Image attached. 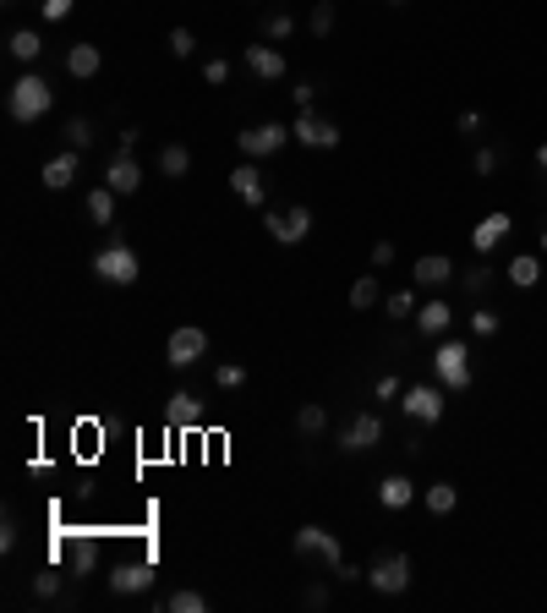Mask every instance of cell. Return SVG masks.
<instances>
[{
	"mask_svg": "<svg viewBox=\"0 0 547 613\" xmlns=\"http://www.w3.org/2000/svg\"><path fill=\"white\" fill-rule=\"evenodd\" d=\"M49 104H55V88H49L39 72L17 77V83L6 88V115H12V121H22V126L44 121V115H49Z\"/></svg>",
	"mask_w": 547,
	"mask_h": 613,
	"instance_id": "cell-1",
	"label": "cell"
},
{
	"mask_svg": "<svg viewBox=\"0 0 547 613\" xmlns=\"http://www.w3.org/2000/svg\"><path fill=\"white\" fill-rule=\"evenodd\" d=\"M291 548H296V559H318L328 575H334L339 564H345V548H339V536H334V531H323V526H301Z\"/></svg>",
	"mask_w": 547,
	"mask_h": 613,
	"instance_id": "cell-2",
	"label": "cell"
},
{
	"mask_svg": "<svg viewBox=\"0 0 547 613\" xmlns=\"http://www.w3.org/2000/svg\"><path fill=\"white\" fill-rule=\"evenodd\" d=\"M137 252L126 247V241H110V247H99V257H94V275L104 280V285H131L137 280Z\"/></svg>",
	"mask_w": 547,
	"mask_h": 613,
	"instance_id": "cell-3",
	"label": "cell"
},
{
	"mask_svg": "<svg viewBox=\"0 0 547 613\" xmlns=\"http://www.w3.org/2000/svg\"><path fill=\"white\" fill-rule=\"evenodd\" d=\"M202 356H209V329H197V323H181L165 339V362L170 367H197Z\"/></svg>",
	"mask_w": 547,
	"mask_h": 613,
	"instance_id": "cell-4",
	"label": "cell"
},
{
	"mask_svg": "<svg viewBox=\"0 0 547 613\" xmlns=\"http://www.w3.org/2000/svg\"><path fill=\"white\" fill-rule=\"evenodd\" d=\"M291 138H296V131H291V126H280V121H263V126L236 131V143H241V154H247V159H268V154H280Z\"/></svg>",
	"mask_w": 547,
	"mask_h": 613,
	"instance_id": "cell-5",
	"label": "cell"
},
{
	"mask_svg": "<svg viewBox=\"0 0 547 613\" xmlns=\"http://www.w3.org/2000/svg\"><path fill=\"white\" fill-rule=\"evenodd\" d=\"M433 367H438L444 389H465L471 383V346L465 339H444V346L433 351Z\"/></svg>",
	"mask_w": 547,
	"mask_h": 613,
	"instance_id": "cell-6",
	"label": "cell"
},
{
	"mask_svg": "<svg viewBox=\"0 0 547 613\" xmlns=\"http://www.w3.org/2000/svg\"><path fill=\"white\" fill-rule=\"evenodd\" d=\"M367 586L383 591V597H399V591L410 586V559H405V554H378V559L367 564Z\"/></svg>",
	"mask_w": 547,
	"mask_h": 613,
	"instance_id": "cell-7",
	"label": "cell"
},
{
	"mask_svg": "<svg viewBox=\"0 0 547 613\" xmlns=\"http://www.w3.org/2000/svg\"><path fill=\"white\" fill-rule=\"evenodd\" d=\"M399 411L410 417V422H438L444 417V389H433V383H410L405 394H399Z\"/></svg>",
	"mask_w": 547,
	"mask_h": 613,
	"instance_id": "cell-8",
	"label": "cell"
},
{
	"mask_svg": "<svg viewBox=\"0 0 547 613\" xmlns=\"http://www.w3.org/2000/svg\"><path fill=\"white\" fill-rule=\"evenodd\" d=\"M263 225H268V236H274V241L296 247V241H307V230H312V209H301V203H296V209H274Z\"/></svg>",
	"mask_w": 547,
	"mask_h": 613,
	"instance_id": "cell-9",
	"label": "cell"
},
{
	"mask_svg": "<svg viewBox=\"0 0 547 613\" xmlns=\"http://www.w3.org/2000/svg\"><path fill=\"white\" fill-rule=\"evenodd\" d=\"M296 143H307V149H339V126L334 121H323V115H312V110H296Z\"/></svg>",
	"mask_w": 547,
	"mask_h": 613,
	"instance_id": "cell-10",
	"label": "cell"
},
{
	"mask_svg": "<svg viewBox=\"0 0 547 613\" xmlns=\"http://www.w3.org/2000/svg\"><path fill=\"white\" fill-rule=\"evenodd\" d=\"M104 186H110L115 197H131L137 186H143V165H137V154H121V149H115V159L104 165Z\"/></svg>",
	"mask_w": 547,
	"mask_h": 613,
	"instance_id": "cell-11",
	"label": "cell"
},
{
	"mask_svg": "<svg viewBox=\"0 0 547 613\" xmlns=\"http://www.w3.org/2000/svg\"><path fill=\"white\" fill-rule=\"evenodd\" d=\"M372 444H383V417H378V411H362L345 433H339V449H345V455H362V449H372Z\"/></svg>",
	"mask_w": 547,
	"mask_h": 613,
	"instance_id": "cell-12",
	"label": "cell"
},
{
	"mask_svg": "<svg viewBox=\"0 0 547 613\" xmlns=\"http://www.w3.org/2000/svg\"><path fill=\"white\" fill-rule=\"evenodd\" d=\"M148 586H154V564H148V559H126V564L110 570V591H115V597H126V591H148Z\"/></svg>",
	"mask_w": 547,
	"mask_h": 613,
	"instance_id": "cell-13",
	"label": "cell"
},
{
	"mask_svg": "<svg viewBox=\"0 0 547 613\" xmlns=\"http://www.w3.org/2000/svg\"><path fill=\"white\" fill-rule=\"evenodd\" d=\"M247 72L252 77H263V83H280L291 66H285V55L274 50V44H247Z\"/></svg>",
	"mask_w": 547,
	"mask_h": 613,
	"instance_id": "cell-14",
	"label": "cell"
},
{
	"mask_svg": "<svg viewBox=\"0 0 547 613\" xmlns=\"http://www.w3.org/2000/svg\"><path fill=\"white\" fill-rule=\"evenodd\" d=\"M165 422H170V428H186V433H192V428L202 422V400H197L192 389H175V394L165 400Z\"/></svg>",
	"mask_w": 547,
	"mask_h": 613,
	"instance_id": "cell-15",
	"label": "cell"
},
{
	"mask_svg": "<svg viewBox=\"0 0 547 613\" xmlns=\"http://www.w3.org/2000/svg\"><path fill=\"white\" fill-rule=\"evenodd\" d=\"M77 159H83L77 149H66V154H55V159L44 165V186H49V192H66V186L77 181Z\"/></svg>",
	"mask_w": 547,
	"mask_h": 613,
	"instance_id": "cell-16",
	"label": "cell"
},
{
	"mask_svg": "<svg viewBox=\"0 0 547 613\" xmlns=\"http://www.w3.org/2000/svg\"><path fill=\"white\" fill-rule=\"evenodd\" d=\"M509 225H515L509 214H488L482 225H476V230H471V247H476V252H482V257H488V252H493V247H498V241L509 236Z\"/></svg>",
	"mask_w": 547,
	"mask_h": 613,
	"instance_id": "cell-17",
	"label": "cell"
},
{
	"mask_svg": "<svg viewBox=\"0 0 547 613\" xmlns=\"http://www.w3.org/2000/svg\"><path fill=\"white\" fill-rule=\"evenodd\" d=\"M99 66H104V55H99V44H72V50H66V72H72V77H99Z\"/></svg>",
	"mask_w": 547,
	"mask_h": 613,
	"instance_id": "cell-18",
	"label": "cell"
},
{
	"mask_svg": "<svg viewBox=\"0 0 547 613\" xmlns=\"http://www.w3.org/2000/svg\"><path fill=\"white\" fill-rule=\"evenodd\" d=\"M230 192H236L241 203H252V209H263V176H257V165L230 170Z\"/></svg>",
	"mask_w": 547,
	"mask_h": 613,
	"instance_id": "cell-19",
	"label": "cell"
},
{
	"mask_svg": "<svg viewBox=\"0 0 547 613\" xmlns=\"http://www.w3.org/2000/svg\"><path fill=\"white\" fill-rule=\"evenodd\" d=\"M66 575H72V570L44 564V570L33 575V597H39V602H66Z\"/></svg>",
	"mask_w": 547,
	"mask_h": 613,
	"instance_id": "cell-20",
	"label": "cell"
},
{
	"mask_svg": "<svg viewBox=\"0 0 547 613\" xmlns=\"http://www.w3.org/2000/svg\"><path fill=\"white\" fill-rule=\"evenodd\" d=\"M83 209H88V220H94L99 230H110V225H115V192H110V186H94V192L83 197Z\"/></svg>",
	"mask_w": 547,
	"mask_h": 613,
	"instance_id": "cell-21",
	"label": "cell"
},
{
	"mask_svg": "<svg viewBox=\"0 0 547 613\" xmlns=\"http://www.w3.org/2000/svg\"><path fill=\"white\" fill-rule=\"evenodd\" d=\"M378 499H383V509H405L410 499H417V482H410V476H383Z\"/></svg>",
	"mask_w": 547,
	"mask_h": 613,
	"instance_id": "cell-22",
	"label": "cell"
},
{
	"mask_svg": "<svg viewBox=\"0 0 547 613\" xmlns=\"http://www.w3.org/2000/svg\"><path fill=\"white\" fill-rule=\"evenodd\" d=\"M186 170H192V149H186V143H165V149H159V176H165V181H181Z\"/></svg>",
	"mask_w": 547,
	"mask_h": 613,
	"instance_id": "cell-23",
	"label": "cell"
},
{
	"mask_svg": "<svg viewBox=\"0 0 547 613\" xmlns=\"http://www.w3.org/2000/svg\"><path fill=\"white\" fill-rule=\"evenodd\" d=\"M449 318H454V307H449V302H438V296H433L427 307H417V329H422V339H427V334H444V329H449Z\"/></svg>",
	"mask_w": 547,
	"mask_h": 613,
	"instance_id": "cell-24",
	"label": "cell"
},
{
	"mask_svg": "<svg viewBox=\"0 0 547 613\" xmlns=\"http://www.w3.org/2000/svg\"><path fill=\"white\" fill-rule=\"evenodd\" d=\"M449 275H454V263H449L444 252H427V257L417 263V285H444Z\"/></svg>",
	"mask_w": 547,
	"mask_h": 613,
	"instance_id": "cell-25",
	"label": "cell"
},
{
	"mask_svg": "<svg viewBox=\"0 0 547 613\" xmlns=\"http://www.w3.org/2000/svg\"><path fill=\"white\" fill-rule=\"evenodd\" d=\"M6 50H12V60H22V66H33V60L44 55V39H39L33 28H22V33H12V44H6Z\"/></svg>",
	"mask_w": 547,
	"mask_h": 613,
	"instance_id": "cell-26",
	"label": "cell"
},
{
	"mask_svg": "<svg viewBox=\"0 0 547 613\" xmlns=\"http://www.w3.org/2000/svg\"><path fill=\"white\" fill-rule=\"evenodd\" d=\"M296 433L301 438H323L328 433V411H323V405H301V411H296Z\"/></svg>",
	"mask_w": 547,
	"mask_h": 613,
	"instance_id": "cell-27",
	"label": "cell"
},
{
	"mask_svg": "<svg viewBox=\"0 0 547 613\" xmlns=\"http://www.w3.org/2000/svg\"><path fill=\"white\" fill-rule=\"evenodd\" d=\"M66 559H72V575L83 581L88 570H99V548L94 542H66Z\"/></svg>",
	"mask_w": 547,
	"mask_h": 613,
	"instance_id": "cell-28",
	"label": "cell"
},
{
	"mask_svg": "<svg viewBox=\"0 0 547 613\" xmlns=\"http://www.w3.org/2000/svg\"><path fill=\"white\" fill-rule=\"evenodd\" d=\"M509 280L525 291V285H536L542 280V257H509Z\"/></svg>",
	"mask_w": 547,
	"mask_h": 613,
	"instance_id": "cell-29",
	"label": "cell"
},
{
	"mask_svg": "<svg viewBox=\"0 0 547 613\" xmlns=\"http://www.w3.org/2000/svg\"><path fill=\"white\" fill-rule=\"evenodd\" d=\"M378 296H383V291H378V275H362V280L351 285V307H356V312L378 307Z\"/></svg>",
	"mask_w": 547,
	"mask_h": 613,
	"instance_id": "cell-30",
	"label": "cell"
},
{
	"mask_svg": "<svg viewBox=\"0 0 547 613\" xmlns=\"http://www.w3.org/2000/svg\"><path fill=\"white\" fill-rule=\"evenodd\" d=\"M454 504H460V493H454V482H433V488H427V509H433V515H449Z\"/></svg>",
	"mask_w": 547,
	"mask_h": 613,
	"instance_id": "cell-31",
	"label": "cell"
},
{
	"mask_svg": "<svg viewBox=\"0 0 547 613\" xmlns=\"http://www.w3.org/2000/svg\"><path fill=\"white\" fill-rule=\"evenodd\" d=\"M493 291V268L488 263H471L465 268V296H488Z\"/></svg>",
	"mask_w": 547,
	"mask_h": 613,
	"instance_id": "cell-32",
	"label": "cell"
},
{
	"mask_svg": "<svg viewBox=\"0 0 547 613\" xmlns=\"http://www.w3.org/2000/svg\"><path fill=\"white\" fill-rule=\"evenodd\" d=\"M165 613H209V597H202V591H175L165 602Z\"/></svg>",
	"mask_w": 547,
	"mask_h": 613,
	"instance_id": "cell-33",
	"label": "cell"
},
{
	"mask_svg": "<svg viewBox=\"0 0 547 613\" xmlns=\"http://www.w3.org/2000/svg\"><path fill=\"white\" fill-rule=\"evenodd\" d=\"M263 33H268L274 44H280V39H291V33H296V17H291V12H268V17H263Z\"/></svg>",
	"mask_w": 547,
	"mask_h": 613,
	"instance_id": "cell-34",
	"label": "cell"
},
{
	"mask_svg": "<svg viewBox=\"0 0 547 613\" xmlns=\"http://www.w3.org/2000/svg\"><path fill=\"white\" fill-rule=\"evenodd\" d=\"M88 143H94V121H83V115H77V121H66V149H77V154H83Z\"/></svg>",
	"mask_w": 547,
	"mask_h": 613,
	"instance_id": "cell-35",
	"label": "cell"
},
{
	"mask_svg": "<svg viewBox=\"0 0 547 613\" xmlns=\"http://www.w3.org/2000/svg\"><path fill=\"white\" fill-rule=\"evenodd\" d=\"M307 28H312L318 39H328V33H334V0H318L312 17H307Z\"/></svg>",
	"mask_w": 547,
	"mask_h": 613,
	"instance_id": "cell-36",
	"label": "cell"
},
{
	"mask_svg": "<svg viewBox=\"0 0 547 613\" xmlns=\"http://www.w3.org/2000/svg\"><path fill=\"white\" fill-rule=\"evenodd\" d=\"M383 312H389V318H417V291H394V296L383 302Z\"/></svg>",
	"mask_w": 547,
	"mask_h": 613,
	"instance_id": "cell-37",
	"label": "cell"
},
{
	"mask_svg": "<svg viewBox=\"0 0 547 613\" xmlns=\"http://www.w3.org/2000/svg\"><path fill=\"white\" fill-rule=\"evenodd\" d=\"M214 383H220V389H241V383H247V367H241V362H220Z\"/></svg>",
	"mask_w": 547,
	"mask_h": 613,
	"instance_id": "cell-38",
	"label": "cell"
},
{
	"mask_svg": "<svg viewBox=\"0 0 547 613\" xmlns=\"http://www.w3.org/2000/svg\"><path fill=\"white\" fill-rule=\"evenodd\" d=\"M471 329L482 334V339H493V334H498V312H488V307H476V312H471Z\"/></svg>",
	"mask_w": 547,
	"mask_h": 613,
	"instance_id": "cell-39",
	"label": "cell"
},
{
	"mask_svg": "<svg viewBox=\"0 0 547 613\" xmlns=\"http://www.w3.org/2000/svg\"><path fill=\"white\" fill-rule=\"evenodd\" d=\"M192 50H197L192 28H170V55H192Z\"/></svg>",
	"mask_w": 547,
	"mask_h": 613,
	"instance_id": "cell-40",
	"label": "cell"
},
{
	"mask_svg": "<svg viewBox=\"0 0 547 613\" xmlns=\"http://www.w3.org/2000/svg\"><path fill=\"white\" fill-rule=\"evenodd\" d=\"M202 77H209V83H214V88H220V83H225V77H230V60H220V55H214V60H209V66H202Z\"/></svg>",
	"mask_w": 547,
	"mask_h": 613,
	"instance_id": "cell-41",
	"label": "cell"
},
{
	"mask_svg": "<svg viewBox=\"0 0 547 613\" xmlns=\"http://www.w3.org/2000/svg\"><path fill=\"white\" fill-rule=\"evenodd\" d=\"M454 131H460V138H476V131H482V115H476V110H465V115L454 121Z\"/></svg>",
	"mask_w": 547,
	"mask_h": 613,
	"instance_id": "cell-42",
	"label": "cell"
},
{
	"mask_svg": "<svg viewBox=\"0 0 547 613\" xmlns=\"http://www.w3.org/2000/svg\"><path fill=\"white\" fill-rule=\"evenodd\" d=\"M498 170V149H476V176H493Z\"/></svg>",
	"mask_w": 547,
	"mask_h": 613,
	"instance_id": "cell-43",
	"label": "cell"
},
{
	"mask_svg": "<svg viewBox=\"0 0 547 613\" xmlns=\"http://www.w3.org/2000/svg\"><path fill=\"white\" fill-rule=\"evenodd\" d=\"M44 17L49 23H66V17H72V0H44Z\"/></svg>",
	"mask_w": 547,
	"mask_h": 613,
	"instance_id": "cell-44",
	"label": "cell"
},
{
	"mask_svg": "<svg viewBox=\"0 0 547 613\" xmlns=\"http://www.w3.org/2000/svg\"><path fill=\"white\" fill-rule=\"evenodd\" d=\"M405 394V383L394 378V373H383V383H378V400H399Z\"/></svg>",
	"mask_w": 547,
	"mask_h": 613,
	"instance_id": "cell-45",
	"label": "cell"
},
{
	"mask_svg": "<svg viewBox=\"0 0 547 613\" xmlns=\"http://www.w3.org/2000/svg\"><path fill=\"white\" fill-rule=\"evenodd\" d=\"M301 602H307L312 613H323V608H328V586H307V597H301Z\"/></svg>",
	"mask_w": 547,
	"mask_h": 613,
	"instance_id": "cell-46",
	"label": "cell"
},
{
	"mask_svg": "<svg viewBox=\"0 0 547 613\" xmlns=\"http://www.w3.org/2000/svg\"><path fill=\"white\" fill-rule=\"evenodd\" d=\"M0 548H6V554L17 548V520H12V515H6V526H0Z\"/></svg>",
	"mask_w": 547,
	"mask_h": 613,
	"instance_id": "cell-47",
	"label": "cell"
},
{
	"mask_svg": "<svg viewBox=\"0 0 547 613\" xmlns=\"http://www.w3.org/2000/svg\"><path fill=\"white\" fill-rule=\"evenodd\" d=\"M389 263H394V247H389V241H378V247H372V268H389Z\"/></svg>",
	"mask_w": 547,
	"mask_h": 613,
	"instance_id": "cell-48",
	"label": "cell"
},
{
	"mask_svg": "<svg viewBox=\"0 0 547 613\" xmlns=\"http://www.w3.org/2000/svg\"><path fill=\"white\" fill-rule=\"evenodd\" d=\"M291 99H296V110H307V104H312V83H296Z\"/></svg>",
	"mask_w": 547,
	"mask_h": 613,
	"instance_id": "cell-49",
	"label": "cell"
},
{
	"mask_svg": "<svg viewBox=\"0 0 547 613\" xmlns=\"http://www.w3.org/2000/svg\"><path fill=\"white\" fill-rule=\"evenodd\" d=\"M536 165H542V170H547V143H542V149H536Z\"/></svg>",
	"mask_w": 547,
	"mask_h": 613,
	"instance_id": "cell-50",
	"label": "cell"
},
{
	"mask_svg": "<svg viewBox=\"0 0 547 613\" xmlns=\"http://www.w3.org/2000/svg\"><path fill=\"white\" fill-rule=\"evenodd\" d=\"M542 252H547V230H542Z\"/></svg>",
	"mask_w": 547,
	"mask_h": 613,
	"instance_id": "cell-51",
	"label": "cell"
},
{
	"mask_svg": "<svg viewBox=\"0 0 547 613\" xmlns=\"http://www.w3.org/2000/svg\"><path fill=\"white\" fill-rule=\"evenodd\" d=\"M389 6H405V0H389Z\"/></svg>",
	"mask_w": 547,
	"mask_h": 613,
	"instance_id": "cell-52",
	"label": "cell"
}]
</instances>
